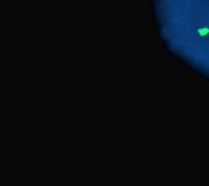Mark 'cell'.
<instances>
[{
	"label": "cell",
	"mask_w": 209,
	"mask_h": 186,
	"mask_svg": "<svg viewBox=\"0 0 209 186\" xmlns=\"http://www.w3.org/2000/svg\"><path fill=\"white\" fill-rule=\"evenodd\" d=\"M208 33H209V29H208V27H200V29H198V34L201 35V37L206 35Z\"/></svg>",
	"instance_id": "obj_1"
}]
</instances>
